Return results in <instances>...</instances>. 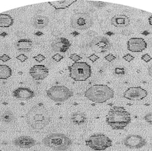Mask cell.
<instances>
[{
	"mask_svg": "<svg viewBox=\"0 0 152 151\" xmlns=\"http://www.w3.org/2000/svg\"><path fill=\"white\" fill-rule=\"evenodd\" d=\"M107 124L113 130H124L131 122V115L123 106H113L107 114Z\"/></svg>",
	"mask_w": 152,
	"mask_h": 151,
	"instance_id": "cell-2",
	"label": "cell"
},
{
	"mask_svg": "<svg viewBox=\"0 0 152 151\" xmlns=\"http://www.w3.org/2000/svg\"><path fill=\"white\" fill-rule=\"evenodd\" d=\"M1 121L7 124H12L16 121V116L10 110H6L1 115Z\"/></svg>",
	"mask_w": 152,
	"mask_h": 151,
	"instance_id": "cell-23",
	"label": "cell"
},
{
	"mask_svg": "<svg viewBox=\"0 0 152 151\" xmlns=\"http://www.w3.org/2000/svg\"><path fill=\"white\" fill-rule=\"evenodd\" d=\"M69 76L75 81H85L91 77L92 68L85 62H76L68 66Z\"/></svg>",
	"mask_w": 152,
	"mask_h": 151,
	"instance_id": "cell-5",
	"label": "cell"
},
{
	"mask_svg": "<svg viewBox=\"0 0 152 151\" xmlns=\"http://www.w3.org/2000/svg\"><path fill=\"white\" fill-rule=\"evenodd\" d=\"M148 91L141 86L129 87L124 92L125 99L131 101H141L148 96Z\"/></svg>",
	"mask_w": 152,
	"mask_h": 151,
	"instance_id": "cell-10",
	"label": "cell"
},
{
	"mask_svg": "<svg viewBox=\"0 0 152 151\" xmlns=\"http://www.w3.org/2000/svg\"><path fill=\"white\" fill-rule=\"evenodd\" d=\"M12 75V69L7 65L0 64V79L7 80Z\"/></svg>",
	"mask_w": 152,
	"mask_h": 151,
	"instance_id": "cell-22",
	"label": "cell"
},
{
	"mask_svg": "<svg viewBox=\"0 0 152 151\" xmlns=\"http://www.w3.org/2000/svg\"><path fill=\"white\" fill-rule=\"evenodd\" d=\"M134 57L129 53H127L123 57V59H124L127 62H131V61H133L134 60Z\"/></svg>",
	"mask_w": 152,
	"mask_h": 151,
	"instance_id": "cell-31",
	"label": "cell"
},
{
	"mask_svg": "<svg viewBox=\"0 0 152 151\" xmlns=\"http://www.w3.org/2000/svg\"><path fill=\"white\" fill-rule=\"evenodd\" d=\"M48 97L51 101L57 102L66 101L74 96V93L66 86L55 85L46 91Z\"/></svg>",
	"mask_w": 152,
	"mask_h": 151,
	"instance_id": "cell-7",
	"label": "cell"
},
{
	"mask_svg": "<svg viewBox=\"0 0 152 151\" xmlns=\"http://www.w3.org/2000/svg\"><path fill=\"white\" fill-rule=\"evenodd\" d=\"M110 44L109 42L108 41V40H107V39L100 40L98 43L96 44V46L101 48L102 49L104 50V51H107V50L109 49L110 46Z\"/></svg>",
	"mask_w": 152,
	"mask_h": 151,
	"instance_id": "cell-24",
	"label": "cell"
},
{
	"mask_svg": "<svg viewBox=\"0 0 152 151\" xmlns=\"http://www.w3.org/2000/svg\"><path fill=\"white\" fill-rule=\"evenodd\" d=\"M94 20L89 13L84 12H75L70 18V25L77 30L88 29L93 25Z\"/></svg>",
	"mask_w": 152,
	"mask_h": 151,
	"instance_id": "cell-8",
	"label": "cell"
},
{
	"mask_svg": "<svg viewBox=\"0 0 152 151\" xmlns=\"http://www.w3.org/2000/svg\"><path fill=\"white\" fill-rule=\"evenodd\" d=\"M16 59H18L20 62H26L28 59V57H27L26 54H20L16 57Z\"/></svg>",
	"mask_w": 152,
	"mask_h": 151,
	"instance_id": "cell-32",
	"label": "cell"
},
{
	"mask_svg": "<svg viewBox=\"0 0 152 151\" xmlns=\"http://www.w3.org/2000/svg\"><path fill=\"white\" fill-rule=\"evenodd\" d=\"M11 59V57L9 56L8 54H3V55L0 56V60H1L2 62H7Z\"/></svg>",
	"mask_w": 152,
	"mask_h": 151,
	"instance_id": "cell-35",
	"label": "cell"
},
{
	"mask_svg": "<svg viewBox=\"0 0 152 151\" xmlns=\"http://www.w3.org/2000/svg\"><path fill=\"white\" fill-rule=\"evenodd\" d=\"M26 123L30 128L35 130H40L50 124L51 116L47 110L40 105H34L27 112Z\"/></svg>",
	"mask_w": 152,
	"mask_h": 151,
	"instance_id": "cell-1",
	"label": "cell"
},
{
	"mask_svg": "<svg viewBox=\"0 0 152 151\" xmlns=\"http://www.w3.org/2000/svg\"><path fill=\"white\" fill-rule=\"evenodd\" d=\"M33 58L38 62H42L44 61L46 59V57L42 54H38L37 55L34 56Z\"/></svg>",
	"mask_w": 152,
	"mask_h": 151,
	"instance_id": "cell-26",
	"label": "cell"
},
{
	"mask_svg": "<svg viewBox=\"0 0 152 151\" xmlns=\"http://www.w3.org/2000/svg\"><path fill=\"white\" fill-rule=\"evenodd\" d=\"M12 144L20 148L30 149L36 145L37 141L31 136H22L13 139Z\"/></svg>",
	"mask_w": 152,
	"mask_h": 151,
	"instance_id": "cell-13",
	"label": "cell"
},
{
	"mask_svg": "<svg viewBox=\"0 0 152 151\" xmlns=\"http://www.w3.org/2000/svg\"><path fill=\"white\" fill-rule=\"evenodd\" d=\"M85 97L96 103H104L115 97V91L105 84H94L85 91Z\"/></svg>",
	"mask_w": 152,
	"mask_h": 151,
	"instance_id": "cell-3",
	"label": "cell"
},
{
	"mask_svg": "<svg viewBox=\"0 0 152 151\" xmlns=\"http://www.w3.org/2000/svg\"><path fill=\"white\" fill-rule=\"evenodd\" d=\"M29 75L34 80L42 81L49 75V70L44 65H34L30 68Z\"/></svg>",
	"mask_w": 152,
	"mask_h": 151,
	"instance_id": "cell-12",
	"label": "cell"
},
{
	"mask_svg": "<svg viewBox=\"0 0 152 151\" xmlns=\"http://www.w3.org/2000/svg\"><path fill=\"white\" fill-rule=\"evenodd\" d=\"M44 145L55 151L67 150L72 145V141L62 133H51L42 139Z\"/></svg>",
	"mask_w": 152,
	"mask_h": 151,
	"instance_id": "cell-4",
	"label": "cell"
},
{
	"mask_svg": "<svg viewBox=\"0 0 152 151\" xmlns=\"http://www.w3.org/2000/svg\"><path fill=\"white\" fill-rule=\"evenodd\" d=\"M31 23L35 29H42L49 25L50 19L46 16L37 15L33 18Z\"/></svg>",
	"mask_w": 152,
	"mask_h": 151,
	"instance_id": "cell-17",
	"label": "cell"
},
{
	"mask_svg": "<svg viewBox=\"0 0 152 151\" xmlns=\"http://www.w3.org/2000/svg\"><path fill=\"white\" fill-rule=\"evenodd\" d=\"M90 3H92L91 5H92L93 6L96 7L98 9H101L103 8V7H105L107 5V3H104V2H102V1H88Z\"/></svg>",
	"mask_w": 152,
	"mask_h": 151,
	"instance_id": "cell-25",
	"label": "cell"
},
{
	"mask_svg": "<svg viewBox=\"0 0 152 151\" xmlns=\"http://www.w3.org/2000/svg\"><path fill=\"white\" fill-rule=\"evenodd\" d=\"M124 145L131 149H139L146 145L147 141L138 134H129L123 139Z\"/></svg>",
	"mask_w": 152,
	"mask_h": 151,
	"instance_id": "cell-9",
	"label": "cell"
},
{
	"mask_svg": "<svg viewBox=\"0 0 152 151\" xmlns=\"http://www.w3.org/2000/svg\"><path fill=\"white\" fill-rule=\"evenodd\" d=\"M71 121L75 125H83L87 121V117L83 112H76L71 115Z\"/></svg>",
	"mask_w": 152,
	"mask_h": 151,
	"instance_id": "cell-20",
	"label": "cell"
},
{
	"mask_svg": "<svg viewBox=\"0 0 152 151\" xmlns=\"http://www.w3.org/2000/svg\"><path fill=\"white\" fill-rule=\"evenodd\" d=\"M115 73L118 75H123L126 73V70L124 68H116L115 70Z\"/></svg>",
	"mask_w": 152,
	"mask_h": 151,
	"instance_id": "cell-29",
	"label": "cell"
},
{
	"mask_svg": "<svg viewBox=\"0 0 152 151\" xmlns=\"http://www.w3.org/2000/svg\"><path fill=\"white\" fill-rule=\"evenodd\" d=\"M148 22H149L150 25L151 26H152V15L150 16L149 17V18H148Z\"/></svg>",
	"mask_w": 152,
	"mask_h": 151,
	"instance_id": "cell-38",
	"label": "cell"
},
{
	"mask_svg": "<svg viewBox=\"0 0 152 151\" xmlns=\"http://www.w3.org/2000/svg\"><path fill=\"white\" fill-rule=\"evenodd\" d=\"M148 47V44L142 38H131L127 42V48L131 52L140 53Z\"/></svg>",
	"mask_w": 152,
	"mask_h": 151,
	"instance_id": "cell-11",
	"label": "cell"
},
{
	"mask_svg": "<svg viewBox=\"0 0 152 151\" xmlns=\"http://www.w3.org/2000/svg\"><path fill=\"white\" fill-rule=\"evenodd\" d=\"M141 59L143 61H144L145 62H149L150 60H152V57L149 54L146 53V54H144L141 57Z\"/></svg>",
	"mask_w": 152,
	"mask_h": 151,
	"instance_id": "cell-30",
	"label": "cell"
},
{
	"mask_svg": "<svg viewBox=\"0 0 152 151\" xmlns=\"http://www.w3.org/2000/svg\"><path fill=\"white\" fill-rule=\"evenodd\" d=\"M86 145L96 151H103L113 145V141L102 133L92 134L85 141Z\"/></svg>",
	"mask_w": 152,
	"mask_h": 151,
	"instance_id": "cell-6",
	"label": "cell"
},
{
	"mask_svg": "<svg viewBox=\"0 0 152 151\" xmlns=\"http://www.w3.org/2000/svg\"><path fill=\"white\" fill-rule=\"evenodd\" d=\"M75 2H77L76 0H60V1H48V3L55 10H63L70 7Z\"/></svg>",
	"mask_w": 152,
	"mask_h": 151,
	"instance_id": "cell-19",
	"label": "cell"
},
{
	"mask_svg": "<svg viewBox=\"0 0 152 151\" xmlns=\"http://www.w3.org/2000/svg\"><path fill=\"white\" fill-rule=\"evenodd\" d=\"M131 20L129 17L126 15H122V14L114 16L110 19V23L113 26L118 27V28H123V27L129 26Z\"/></svg>",
	"mask_w": 152,
	"mask_h": 151,
	"instance_id": "cell-16",
	"label": "cell"
},
{
	"mask_svg": "<svg viewBox=\"0 0 152 151\" xmlns=\"http://www.w3.org/2000/svg\"><path fill=\"white\" fill-rule=\"evenodd\" d=\"M71 43L67 38L63 37L57 38L51 44V47L55 52L66 53L70 49Z\"/></svg>",
	"mask_w": 152,
	"mask_h": 151,
	"instance_id": "cell-14",
	"label": "cell"
},
{
	"mask_svg": "<svg viewBox=\"0 0 152 151\" xmlns=\"http://www.w3.org/2000/svg\"><path fill=\"white\" fill-rule=\"evenodd\" d=\"M15 20L12 17L7 14H0V27L7 28L12 26Z\"/></svg>",
	"mask_w": 152,
	"mask_h": 151,
	"instance_id": "cell-21",
	"label": "cell"
},
{
	"mask_svg": "<svg viewBox=\"0 0 152 151\" xmlns=\"http://www.w3.org/2000/svg\"><path fill=\"white\" fill-rule=\"evenodd\" d=\"M63 58H64V57L63 55H61V54H59V53L55 54L52 57V59L53 60H55V62H58L61 61L63 59Z\"/></svg>",
	"mask_w": 152,
	"mask_h": 151,
	"instance_id": "cell-33",
	"label": "cell"
},
{
	"mask_svg": "<svg viewBox=\"0 0 152 151\" xmlns=\"http://www.w3.org/2000/svg\"><path fill=\"white\" fill-rule=\"evenodd\" d=\"M33 47V42L29 39H21L16 44V48L19 51L24 53H29L31 51Z\"/></svg>",
	"mask_w": 152,
	"mask_h": 151,
	"instance_id": "cell-18",
	"label": "cell"
},
{
	"mask_svg": "<svg viewBox=\"0 0 152 151\" xmlns=\"http://www.w3.org/2000/svg\"><path fill=\"white\" fill-rule=\"evenodd\" d=\"M34 95L35 94L31 89L27 87H18L12 91L13 97L21 100H30Z\"/></svg>",
	"mask_w": 152,
	"mask_h": 151,
	"instance_id": "cell-15",
	"label": "cell"
},
{
	"mask_svg": "<svg viewBox=\"0 0 152 151\" xmlns=\"http://www.w3.org/2000/svg\"><path fill=\"white\" fill-rule=\"evenodd\" d=\"M148 73H149L150 76L152 77V65L151 66H150L148 68Z\"/></svg>",
	"mask_w": 152,
	"mask_h": 151,
	"instance_id": "cell-37",
	"label": "cell"
},
{
	"mask_svg": "<svg viewBox=\"0 0 152 151\" xmlns=\"http://www.w3.org/2000/svg\"><path fill=\"white\" fill-rule=\"evenodd\" d=\"M70 58L71 60L74 61V62H79L80 60H81V57L79 55V54H76V53H73L71 54L70 55Z\"/></svg>",
	"mask_w": 152,
	"mask_h": 151,
	"instance_id": "cell-28",
	"label": "cell"
},
{
	"mask_svg": "<svg viewBox=\"0 0 152 151\" xmlns=\"http://www.w3.org/2000/svg\"><path fill=\"white\" fill-rule=\"evenodd\" d=\"M144 119L145 121L151 125L152 124V112L148 113L147 114L145 115L144 117Z\"/></svg>",
	"mask_w": 152,
	"mask_h": 151,
	"instance_id": "cell-27",
	"label": "cell"
},
{
	"mask_svg": "<svg viewBox=\"0 0 152 151\" xmlns=\"http://www.w3.org/2000/svg\"><path fill=\"white\" fill-rule=\"evenodd\" d=\"M88 58L90 60L92 61V62H96L99 59V57L97 55V54H92L91 55H90L89 57H88Z\"/></svg>",
	"mask_w": 152,
	"mask_h": 151,
	"instance_id": "cell-36",
	"label": "cell"
},
{
	"mask_svg": "<svg viewBox=\"0 0 152 151\" xmlns=\"http://www.w3.org/2000/svg\"><path fill=\"white\" fill-rule=\"evenodd\" d=\"M104 58L106 60H107L108 62H113V60H115L116 59V56L114 55L113 54L109 53L107 54V55H106L104 57Z\"/></svg>",
	"mask_w": 152,
	"mask_h": 151,
	"instance_id": "cell-34",
	"label": "cell"
}]
</instances>
